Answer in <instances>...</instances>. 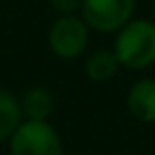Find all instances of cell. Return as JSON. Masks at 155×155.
<instances>
[{
	"label": "cell",
	"instance_id": "obj_1",
	"mask_svg": "<svg viewBox=\"0 0 155 155\" xmlns=\"http://www.w3.org/2000/svg\"><path fill=\"white\" fill-rule=\"evenodd\" d=\"M113 53L121 68L144 70L155 64V21L130 19L115 32Z\"/></svg>",
	"mask_w": 155,
	"mask_h": 155
},
{
	"label": "cell",
	"instance_id": "obj_2",
	"mask_svg": "<svg viewBox=\"0 0 155 155\" xmlns=\"http://www.w3.org/2000/svg\"><path fill=\"white\" fill-rule=\"evenodd\" d=\"M9 155H64V142L49 121L24 119L11 134Z\"/></svg>",
	"mask_w": 155,
	"mask_h": 155
},
{
	"label": "cell",
	"instance_id": "obj_3",
	"mask_svg": "<svg viewBox=\"0 0 155 155\" xmlns=\"http://www.w3.org/2000/svg\"><path fill=\"white\" fill-rule=\"evenodd\" d=\"M89 38L91 30L81 15H58L47 32V45L51 53L66 62L81 58L89 47Z\"/></svg>",
	"mask_w": 155,
	"mask_h": 155
},
{
	"label": "cell",
	"instance_id": "obj_4",
	"mask_svg": "<svg viewBox=\"0 0 155 155\" xmlns=\"http://www.w3.org/2000/svg\"><path fill=\"white\" fill-rule=\"evenodd\" d=\"M136 11V0H83L79 15L91 32L115 34L121 30Z\"/></svg>",
	"mask_w": 155,
	"mask_h": 155
},
{
	"label": "cell",
	"instance_id": "obj_5",
	"mask_svg": "<svg viewBox=\"0 0 155 155\" xmlns=\"http://www.w3.org/2000/svg\"><path fill=\"white\" fill-rule=\"evenodd\" d=\"M130 115L140 123H155V79H138L125 98Z\"/></svg>",
	"mask_w": 155,
	"mask_h": 155
},
{
	"label": "cell",
	"instance_id": "obj_6",
	"mask_svg": "<svg viewBox=\"0 0 155 155\" xmlns=\"http://www.w3.org/2000/svg\"><path fill=\"white\" fill-rule=\"evenodd\" d=\"M21 106V117L30 121H49L55 108V98L49 87L45 85H34L26 89V94L19 100Z\"/></svg>",
	"mask_w": 155,
	"mask_h": 155
},
{
	"label": "cell",
	"instance_id": "obj_7",
	"mask_svg": "<svg viewBox=\"0 0 155 155\" xmlns=\"http://www.w3.org/2000/svg\"><path fill=\"white\" fill-rule=\"evenodd\" d=\"M119 62L113 53V49H96L91 51L87 58H85V64H83V70H85V77L94 83H106L110 81L117 70H119Z\"/></svg>",
	"mask_w": 155,
	"mask_h": 155
},
{
	"label": "cell",
	"instance_id": "obj_8",
	"mask_svg": "<svg viewBox=\"0 0 155 155\" xmlns=\"http://www.w3.org/2000/svg\"><path fill=\"white\" fill-rule=\"evenodd\" d=\"M21 121L24 117H21L19 98L13 91L0 87V142H7Z\"/></svg>",
	"mask_w": 155,
	"mask_h": 155
},
{
	"label": "cell",
	"instance_id": "obj_9",
	"mask_svg": "<svg viewBox=\"0 0 155 155\" xmlns=\"http://www.w3.org/2000/svg\"><path fill=\"white\" fill-rule=\"evenodd\" d=\"M83 0H49L51 9L58 15H79Z\"/></svg>",
	"mask_w": 155,
	"mask_h": 155
},
{
	"label": "cell",
	"instance_id": "obj_10",
	"mask_svg": "<svg viewBox=\"0 0 155 155\" xmlns=\"http://www.w3.org/2000/svg\"><path fill=\"white\" fill-rule=\"evenodd\" d=\"M151 7H153V15H155V0H151Z\"/></svg>",
	"mask_w": 155,
	"mask_h": 155
}]
</instances>
